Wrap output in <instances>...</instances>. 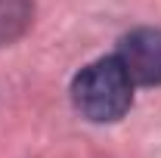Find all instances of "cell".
Masks as SVG:
<instances>
[{
	"label": "cell",
	"mask_w": 161,
	"mask_h": 158,
	"mask_svg": "<svg viewBox=\"0 0 161 158\" xmlns=\"http://www.w3.org/2000/svg\"><path fill=\"white\" fill-rule=\"evenodd\" d=\"M34 19L31 0H0V47L19 40Z\"/></svg>",
	"instance_id": "obj_3"
},
{
	"label": "cell",
	"mask_w": 161,
	"mask_h": 158,
	"mask_svg": "<svg viewBox=\"0 0 161 158\" xmlns=\"http://www.w3.org/2000/svg\"><path fill=\"white\" fill-rule=\"evenodd\" d=\"M115 56L133 84L161 87V31L158 28H136V31L124 34Z\"/></svg>",
	"instance_id": "obj_2"
},
{
	"label": "cell",
	"mask_w": 161,
	"mask_h": 158,
	"mask_svg": "<svg viewBox=\"0 0 161 158\" xmlns=\"http://www.w3.org/2000/svg\"><path fill=\"white\" fill-rule=\"evenodd\" d=\"M71 102L93 124H112L133 105V81L118 56H105L84 65L71 81Z\"/></svg>",
	"instance_id": "obj_1"
}]
</instances>
